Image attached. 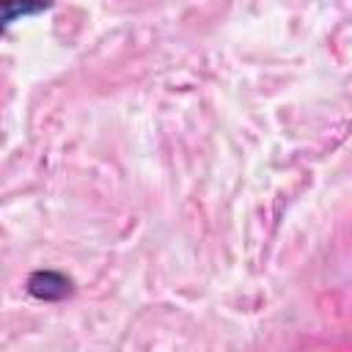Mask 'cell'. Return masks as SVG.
<instances>
[{"instance_id": "cell-1", "label": "cell", "mask_w": 352, "mask_h": 352, "mask_svg": "<svg viewBox=\"0 0 352 352\" xmlns=\"http://www.w3.org/2000/svg\"><path fill=\"white\" fill-rule=\"evenodd\" d=\"M30 292L36 297H44V300H55V297H63L69 292V280L55 275V272H36L30 278Z\"/></svg>"}]
</instances>
